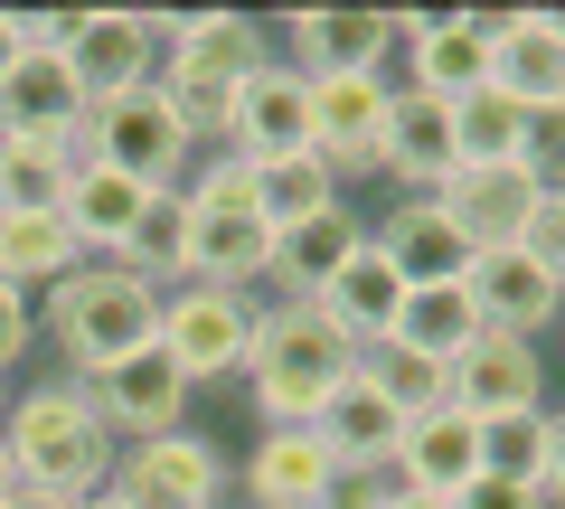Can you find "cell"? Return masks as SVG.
<instances>
[{
  "label": "cell",
  "instance_id": "1",
  "mask_svg": "<svg viewBox=\"0 0 565 509\" xmlns=\"http://www.w3.org/2000/svg\"><path fill=\"white\" fill-rule=\"evenodd\" d=\"M349 378H359V340H340L311 303H274L255 321V349H245L255 425H321V406Z\"/></svg>",
  "mask_w": 565,
  "mask_h": 509
},
{
  "label": "cell",
  "instance_id": "2",
  "mask_svg": "<svg viewBox=\"0 0 565 509\" xmlns=\"http://www.w3.org/2000/svg\"><path fill=\"white\" fill-rule=\"evenodd\" d=\"M0 453H10V481L47 490V500H95L114 481V434L95 425L76 378H47V388L10 396V425H0Z\"/></svg>",
  "mask_w": 565,
  "mask_h": 509
},
{
  "label": "cell",
  "instance_id": "3",
  "mask_svg": "<svg viewBox=\"0 0 565 509\" xmlns=\"http://www.w3.org/2000/svg\"><path fill=\"white\" fill-rule=\"evenodd\" d=\"M47 340H57V359L76 368V378H95V368L132 359V349L161 340V284H141L132 265H76L57 293H47Z\"/></svg>",
  "mask_w": 565,
  "mask_h": 509
},
{
  "label": "cell",
  "instance_id": "4",
  "mask_svg": "<svg viewBox=\"0 0 565 509\" xmlns=\"http://www.w3.org/2000/svg\"><path fill=\"white\" fill-rule=\"evenodd\" d=\"M76 161H104V170H122V180H141V189H189V170H199V142L180 132V114H170L161 85H132V95L85 104Z\"/></svg>",
  "mask_w": 565,
  "mask_h": 509
},
{
  "label": "cell",
  "instance_id": "5",
  "mask_svg": "<svg viewBox=\"0 0 565 509\" xmlns=\"http://www.w3.org/2000/svg\"><path fill=\"white\" fill-rule=\"evenodd\" d=\"M255 321H264V303H245V293H226V284H170V293H161V349L180 359L189 388L245 378Z\"/></svg>",
  "mask_w": 565,
  "mask_h": 509
},
{
  "label": "cell",
  "instance_id": "6",
  "mask_svg": "<svg viewBox=\"0 0 565 509\" xmlns=\"http://www.w3.org/2000/svg\"><path fill=\"white\" fill-rule=\"evenodd\" d=\"M104 490L122 509H226V453L180 425V434H151V444H122Z\"/></svg>",
  "mask_w": 565,
  "mask_h": 509
},
{
  "label": "cell",
  "instance_id": "7",
  "mask_svg": "<svg viewBox=\"0 0 565 509\" xmlns=\"http://www.w3.org/2000/svg\"><path fill=\"white\" fill-rule=\"evenodd\" d=\"M76 388H85V406H95V425L114 434V453L151 444V434H180V415H189V378H180V359H170L161 340L132 349V359H114V368H95V378H76Z\"/></svg>",
  "mask_w": 565,
  "mask_h": 509
},
{
  "label": "cell",
  "instance_id": "8",
  "mask_svg": "<svg viewBox=\"0 0 565 509\" xmlns=\"http://www.w3.org/2000/svg\"><path fill=\"white\" fill-rule=\"evenodd\" d=\"M386 104H396V85H386V76H321V85H311V151L330 161V180H340V189L386 170Z\"/></svg>",
  "mask_w": 565,
  "mask_h": 509
},
{
  "label": "cell",
  "instance_id": "9",
  "mask_svg": "<svg viewBox=\"0 0 565 509\" xmlns=\"http://www.w3.org/2000/svg\"><path fill=\"white\" fill-rule=\"evenodd\" d=\"M66 76L85 85V104L161 85V29H151V10H76V29H66Z\"/></svg>",
  "mask_w": 565,
  "mask_h": 509
},
{
  "label": "cell",
  "instance_id": "10",
  "mask_svg": "<svg viewBox=\"0 0 565 509\" xmlns=\"http://www.w3.org/2000/svg\"><path fill=\"white\" fill-rule=\"evenodd\" d=\"M462 293H471V311H481V330H509V340H546V330L565 321V284L527 255V245H490V255H471Z\"/></svg>",
  "mask_w": 565,
  "mask_h": 509
},
{
  "label": "cell",
  "instance_id": "11",
  "mask_svg": "<svg viewBox=\"0 0 565 509\" xmlns=\"http://www.w3.org/2000/svg\"><path fill=\"white\" fill-rule=\"evenodd\" d=\"M490 95L519 114L565 104V10H500L490 20Z\"/></svg>",
  "mask_w": 565,
  "mask_h": 509
},
{
  "label": "cell",
  "instance_id": "12",
  "mask_svg": "<svg viewBox=\"0 0 565 509\" xmlns=\"http://www.w3.org/2000/svg\"><path fill=\"white\" fill-rule=\"evenodd\" d=\"M282 47H292V76H386L396 57V10H302V20H282Z\"/></svg>",
  "mask_w": 565,
  "mask_h": 509
},
{
  "label": "cell",
  "instance_id": "13",
  "mask_svg": "<svg viewBox=\"0 0 565 509\" xmlns=\"http://www.w3.org/2000/svg\"><path fill=\"white\" fill-rule=\"evenodd\" d=\"M226 151H236L245 170L282 161V151H311V85L282 57H264L255 76L236 85V104H226Z\"/></svg>",
  "mask_w": 565,
  "mask_h": 509
},
{
  "label": "cell",
  "instance_id": "14",
  "mask_svg": "<svg viewBox=\"0 0 565 509\" xmlns=\"http://www.w3.org/2000/svg\"><path fill=\"white\" fill-rule=\"evenodd\" d=\"M396 47H415V95L462 104L490 85V10H444V20L396 10Z\"/></svg>",
  "mask_w": 565,
  "mask_h": 509
},
{
  "label": "cell",
  "instance_id": "15",
  "mask_svg": "<svg viewBox=\"0 0 565 509\" xmlns=\"http://www.w3.org/2000/svg\"><path fill=\"white\" fill-rule=\"evenodd\" d=\"M537 199H546V189L527 180L519 161H462L444 189H434V208H444V218L471 236V255H490V245H519L527 218H537Z\"/></svg>",
  "mask_w": 565,
  "mask_h": 509
},
{
  "label": "cell",
  "instance_id": "16",
  "mask_svg": "<svg viewBox=\"0 0 565 509\" xmlns=\"http://www.w3.org/2000/svg\"><path fill=\"white\" fill-rule=\"evenodd\" d=\"M452 406L462 415H527V406H546V349L509 340V330H481V340L452 359Z\"/></svg>",
  "mask_w": 565,
  "mask_h": 509
},
{
  "label": "cell",
  "instance_id": "17",
  "mask_svg": "<svg viewBox=\"0 0 565 509\" xmlns=\"http://www.w3.org/2000/svg\"><path fill=\"white\" fill-rule=\"evenodd\" d=\"M367 236H377V255L405 274V293L462 284V274H471V236H462V226H452L434 199H396L386 218H367Z\"/></svg>",
  "mask_w": 565,
  "mask_h": 509
},
{
  "label": "cell",
  "instance_id": "18",
  "mask_svg": "<svg viewBox=\"0 0 565 509\" xmlns=\"http://www.w3.org/2000/svg\"><path fill=\"white\" fill-rule=\"evenodd\" d=\"M452 170H462V151H452V104L396 85V104H386V180L405 199H434Z\"/></svg>",
  "mask_w": 565,
  "mask_h": 509
},
{
  "label": "cell",
  "instance_id": "19",
  "mask_svg": "<svg viewBox=\"0 0 565 509\" xmlns=\"http://www.w3.org/2000/svg\"><path fill=\"white\" fill-rule=\"evenodd\" d=\"M330 471L340 463L311 425H264V444L245 453V509H321Z\"/></svg>",
  "mask_w": 565,
  "mask_h": 509
},
{
  "label": "cell",
  "instance_id": "20",
  "mask_svg": "<svg viewBox=\"0 0 565 509\" xmlns=\"http://www.w3.org/2000/svg\"><path fill=\"white\" fill-rule=\"evenodd\" d=\"M151 199H161V189L122 180V170H104V161H76V180H66L57 218H66V236H76L85 265H104V255H122V236L141 226V208H151Z\"/></svg>",
  "mask_w": 565,
  "mask_h": 509
},
{
  "label": "cell",
  "instance_id": "21",
  "mask_svg": "<svg viewBox=\"0 0 565 509\" xmlns=\"http://www.w3.org/2000/svg\"><path fill=\"white\" fill-rule=\"evenodd\" d=\"M396 471H405V490H424V500L471 490V481H481V415H462V406L415 415L405 444H396Z\"/></svg>",
  "mask_w": 565,
  "mask_h": 509
},
{
  "label": "cell",
  "instance_id": "22",
  "mask_svg": "<svg viewBox=\"0 0 565 509\" xmlns=\"http://www.w3.org/2000/svg\"><path fill=\"white\" fill-rule=\"evenodd\" d=\"M367 245V218H349V199L330 208V218H311V226H282L274 236V265H264V284L282 293V303H321L330 293V274L349 265Z\"/></svg>",
  "mask_w": 565,
  "mask_h": 509
},
{
  "label": "cell",
  "instance_id": "23",
  "mask_svg": "<svg viewBox=\"0 0 565 509\" xmlns=\"http://www.w3.org/2000/svg\"><path fill=\"white\" fill-rule=\"evenodd\" d=\"M264 265H274V226L255 218V208H189V284H264Z\"/></svg>",
  "mask_w": 565,
  "mask_h": 509
},
{
  "label": "cell",
  "instance_id": "24",
  "mask_svg": "<svg viewBox=\"0 0 565 509\" xmlns=\"http://www.w3.org/2000/svg\"><path fill=\"white\" fill-rule=\"evenodd\" d=\"M311 311H321V321L340 330V340L377 349L386 330H396V311H405V274L386 265V255H377V236H367L359 255H349V265L330 274V293H321V303H311Z\"/></svg>",
  "mask_w": 565,
  "mask_h": 509
},
{
  "label": "cell",
  "instance_id": "25",
  "mask_svg": "<svg viewBox=\"0 0 565 509\" xmlns=\"http://www.w3.org/2000/svg\"><path fill=\"white\" fill-rule=\"evenodd\" d=\"M85 132V85L66 76V57H29L0 85V142H76Z\"/></svg>",
  "mask_w": 565,
  "mask_h": 509
},
{
  "label": "cell",
  "instance_id": "26",
  "mask_svg": "<svg viewBox=\"0 0 565 509\" xmlns=\"http://www.w3.org/2000/svg\"><path fill=\"white\" fill-rule=\"evenodd\" d=\"M76 265H85V255H76V236H66L57 208H39V218H0V293L47 303Z\"/></svg>",
  "mask_w": 565,
  "mask_h": 509
},
{
  "label": "cell",
  "instance_id": "27",
  "mask_svg": "<svg viewBox=\"0 0 565 509\" xmlns=\"http://www.w3.org/2000/svg\"><path fill=\"white\" fill-rule=\"evenodd\" d=\"M311 434L330 444V463H396V444H405V415L386 406V396L367 388V378H349V388L321 406V425H311Z\"/></svg>",
  "mask_w": 565,
  "mask_h": 509
},
{
  "label": "cell",
  "instance_id": "28",
  "mask_svg": "<svg viewBox=\"0 0 565 509\" xmlns=\"http://www.w3.org/2000/svg\"><path fill=\"white\" fill-rule=\"evenodd\" d=\"M386 340L415 349V359H434V368H452L471 340H481V311H471L462 284H424V293H405V311H396V330H386Z\"/></svg>",
  "mask_w": 565,
  "mask_h": 509
},
{
  "label": "cell",
  "instance_id": "29",
  "mask_svg": "<svg viewBox=\"0 0 565 509\" xmlns=\"http://www.w3.org/2000/svg\"><path fill=\"white\" fill-rule=\"evenodd\" d=\"M340 208V180H330V161L321 151H282V161H255V218L274 226H311V218H330Z\"/></svg>",
  "mask_w": 565,
  "mask_h": 509
},
{
  "label": "cell",
  "instance_id": "30",
  "mask_svg": "<svg viewBox=\"0 0 565 509\" xmlns=\"http://www.w3.org/2000/svg\"><path fill=\"white\" fill-rule=\"evenodd\" d=\"M114 265H132L141 284H189V189H161V199L141 208V226L122 236V255Z\"/></svg>",
  "mask_w": 565,
  "mask_h": 509
},
{
  "label": "cell",
  "instance_id": "31",
  "mask_svg": "<svg viewBox=\"0 0 565 509\" xmlns=\"http://www.w3.org/2000/svg\"><path fill=\"white\" fill-rule=\"evenodd\" d=\"M76 180V142H0V218H39Z\"/></svg>",
  "mask_w": 565,
  "mask_h": 509
},
{
  "label": "cell",
  "instance_id": "32",
  "mask_svg": "<svg viewBox=\"0 0 565 509\" xmlns=\"http://www.w3.org/2000/svg\"><path fill=\"white\" fill-rule=\"evenodd\" d=\"M359 378L386 396V406L415 425V415H434V406H452V368H434V359H415V349H396V340H377V349H359Z\"/></svg>",
  "mask_w": 565,
  "mask_h": 509
},
{
  "label": "cell",
  "instance_id": "33",
  "mask_svg": "<svg viewBox=\"0 0 565 509\" xmlns=\"http://www.w3.org/2000/svg\"><path fill=\"white\" fill-rule=\"evenodd\" d=\"M519 142H527V114L509 95H462L452 104V151H462V161H519Z\"/></svg>",
  "mask_w": 565,
  "mask_h": 509
},
{
  "label": "cell",
  "instance_id": "34",
  "mask_svg": "<svg viewBox=\"0 0 565 509\" xmlns=\"http://www.w3.org/2000/svg\"><path fill=\"white\" fill-rule=\"evenodd\" d=\"M481 471H490V481H527V490H537V471H546V406L481 415Z\"/></svg>",
  "mask_w": 565,
  "mask_h": 509
},
{
  "label": "cell",
  "instance_id": "35",
  "mask_svg": "<svg viewBox=\"0 0 565 509\" xmlns=\"http://www.w3.org/2000/svg\"><path fill=\"white\" fill-rule=\"evenodd\" d=\"M396 490H405L396 463H340V471H330V500H321V509H396Z\"/></svg>",
  "mask_w": 565,
  "mask_h": 509
},
{
  "label": "cell",
  "instance_id": "36",
  "mask_svg": "<svg viewBox=\"0 0 565 509\" xmlns=\"http://www.w3.org/2000/svg\"><path fill=\"white\" fill-rule=\"evenodd\" d=\"M519 170H527V180H537V189H565V104H546V114H527Z\"/></svg>",
  "mask_w": 565,
  "mask_h": 509
},
{
  "label": "cell",
  "instance_id": "37",
  "mask_svg": "<svg viewBox=\"0 0 565 509\" xmlns=\"http://www.w3.org/2000/svg\"><path fill=\"white\" fill-rule=\"evenodd\" d=\"M519 245L565 284V189H546V199H537V218H527V236H519Z\"/></svg>",
  "mask_w": 565,
  "mask_h": 509
},
{
  "label": "cell",
  "instance_id": "38",
  "mask_svg": "<svg viewBox=\"0 0 565 509\" xmlns=\"http://www.w3.org/2000/svg\"><path fill=\"white\" fill-rule=\"evenodd\" d=\"M29 340H39V303H20V293H0V378L29 359Z\"/></svg>",
  "mask_w": 565,
  "mask_h": 509
},
{
  "label": "cell",
  "instance_id": "39",
  "mask_svg": "<svg viewBox=\"0 0 565 509\" xmlns=\"http://www.w3.org/2000/svg\"><path fill=\"white\" fill-rule=\"evenodd\" d=\"M452 509H546V490H527V481H471V490H452Z\"/></svg>",
  "mask_w": 565,
  "mask_h": 509
},
{
  "label": "cell",
  "instance_id": "40",
  "mask_svg": "<svg viewBox=\"0 0 565 509\" xmlns=\"http://www.w3.org/2000/svg\"><path fill=\"white\" fill-rule=\"evenodd\" d=\"M537 490H546V509H565V415L546 406V471H537Z\"/></svg>",
  "mask_w": 565,
  "mask_h": 509
},
{
  "label": "cell",
  "instance_id": "41",
  "mask_svg": "<svg viewBox=\"0 0 565 509\" xmlns=\"http://www.w3.org/2000/svg\"><path fill=\"white\" fill-rule=\"evenodd\" d=\"M29 66V10H0V85Z\"/></svg>",
  "mask_w": 565,
  "mask_h": 509
},
{
  "label": "cell",
  "instance_id": "42",
  "mask_svg": "<svg viewBox=\"0 0 565 509\" xmlns=\"http://www.w3.org/2000/svg\"><path fill=\"white\" fill-rule=\"evenodd\" d=\"M0 509H66V500H47V490H20V481H10V500H0Z\"/></svg>",
  "mask_w": 565,
  "mask_h": 509
},
{
  "label": "cell",
  "instance_id": "43",
  "mask_svg": "<svg viewBox=\"0 0 565 509\" xmlns=\"http://www.w3.org/2000/svg\"><path fill=\"white\" fill-rule=\"evenodd\" d=\"M396 509H452V500H424V490H396Z\"/></svg>",
  "mask_w": 565,
  "mask_h": 509
},
{
  "label": "cell",
  "instance_id": "44",
  "mask_svg": "<svg viewBox=\"0 0 565 509\" xmlns=\"http://www.w3.org/2000/svg\"><path fill=\"white\" fill-rule=\"evenodd\" d=\"M66 509H122V500H114V490H95V500H66Z\"/></svg>",
  "mask_w": 565,
  "mask_h": 509
},
{
  "label": "cell",
  "instance_id": "45",
  "mask_svg": "<svg viewBox=\"0 0 565 509\" xmlns=\"http://www.w3.org/2000/svg\"><path fill=\"white\" fill-rule=\"evenodd\" d=\"M10 396H20V388H10V378H0V425H10Z\"/></svg>",
  "mask_w": 565,
  "mask_h": 509
},
{
  "label": "cell",
  "instance_id": "46",
  "mask_svg": "<svg viewBox=\"0 0 565 509\" xmlns=\"http://www.w3.org/2000/svg\"><path fill=\"white\" fill-rule=\"evenodd\" d=\"M0 500H10V453H0Z\"/></svg>",
  "mask_w": 565,
  "mask_h": 509
},
{
  "label": "cell",
  "instance_id": "47",
  "mask_svg": "<svg viewBox=\"0 0 565 509\" xmlns=\"http://www.w3.org/2000/svg\"><path fill=\"white\" fill-rule=\"evenodd\" d=\"M556 330H565V321H556Z\"/></svg>",
  "mask_w": 565,
  "mask_h": 509
}]
</instances>
